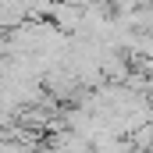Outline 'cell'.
<instances>
[{"label": "cell", "instance_id": "obj_1", "mask_svg": "<svg viewBox=\"0 0 153 153\" xmlns=\"http://www.w3.org/2000/svg\"><path fill=\"white\" fill-rule=\"evenodd\" d=\"M93 153H135V146L128 135H103L93 143Z\"/></svg>", "mask_w": 153, "mask_h": 153}]
</instances>
